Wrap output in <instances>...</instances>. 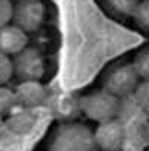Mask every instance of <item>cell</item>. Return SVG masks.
Here are the masks:
<instances>
[{
    "label": "cell",
    "instance_id": "cell-1",
    "mask_svg": "<svg viewBox=\"0 0 149 151\" xmlns=\"http://www.w3.org/2000/svg\"><path fill=\"white\" fill-rule=\"evenodd\" d=\"M47 151H100L95 134L84 123H62L53 134Z\"/></svg>",
    "mask_w": 149,
    "mask_h": 151
},
{
    "label": "cell",
    "instance_id": "cell-2",
    "mask_svg": "<svg viewBox=\"0 0 149 151\" xmlns=\"http://www.w3.org/2000/svg\"><path fill=\"white\" fill-rule=\"evenodd\" d=\"M79 102H81V113L91 121H95L97 125L116 119L121 106V100L111 95L109 91H105L104 88L79 97Z\"/></svg>",
    "mask_w": 149,
    "mask_h": 151
},
{
    "label": "cell",
    "instance_id": "cell-3",
    "mask_svg": "<svg viewBox=\"0 0 149 151\" xmlns=\"http://www.w3.org/2000/svg\"><path fill=\"white\" fill-rule=\"evenodd\" d=\"M139 84H140V77L137 74L133 63H128V62L112 65L104 76V90L117 97L119 100L132 97Z\"/></svg>",
    "mask_w": 149,
    "mask_h": 151
},
{
    "label": "cell",
    "instance_id": "cell-4",
    "mask_svg": "<svg viewBox=\"0 0 149 151\" xmlns=\"http://www.w3.org/2000/svg\"><path fill=\"white\" fill-rule=\"evenodd\" d=\"M12 62H14V76L19 79V83L40 81L42 76L46 74V62L37 47H27L18 56H14Z\"/></svg>",
    "mask_w": 149,
    "mask_h": 151
},
{
    "label": "cell",
    "instance_id": "cell-5",
    "mask_svg": "<svg viewBox=\"0 0 149 151\" xmlns=\"http://www.w3.org/2000/svg\"><path fill=\"white\" fill-rule=\"evenodd\" d=\"M44 16L46 7L40 0H18V4H14L12 23L23 32L32 34L40 28V25L44 23Z\"/></svg>",
    "mask_w": 149,
    "mask_h": 151
},
{
    "label": "cell",
    "instance_id": "cell-6",
    "mask_svg": "<svg viewBox=\"0 0 149 151\" xmlns=\"http://www.w3.org/2000/svg\"><path fill=\"white\" fill-rule=\"evenodd\" d=\"M46 106H47L49 113L62 123H72L79 114H82L79 97H75L72 93H65V91L49 93Z\"/></svg>",
    "mask_w": 149,
    "mask_h": 151
},
{
    "label": "cell",
    "instance_id": "cell-7",
    "mask_svg": "<svg viewBox=\"0 0 149 151\" xmlns=\"http://www.w3.org/2000/svg\"><path fill=\"white\" fill-rule=\"evenodd\" d=\"M93 134H95V142H97V146H98L100 151H121L123 150L125 127H123V123L117 118L97 125Z\"/></svg>",
    "mask_w": 149,
    "mask_h": 151
},
{
    "label": "cell",
    "instance_id": "cell-8",
    "mask_svg": "<svg viewBox=\"0 0 149 151\" xmlns=\"http://www.w3.org/2000/svg\"><path fill=\"white\" fill-rule=\"evenodd\" d=\"M28 47V34L14 23L0 28V53L14 58Z\"/></svg>",
    "mask_w": 149,
    "mask_h": 151
},
{
    "label": "cell",
    "instance_id": "cell-9",
    "mask_svg": "<svg viewBox=\"0 0 149 151\" xmlns=\"http://www.w3.org/2000/svg\"><path fill=\"white\" fill-rule=\"evenodd\" d=\"M18 104H23L27 107H37L47 102L49 91L44 88L40 81H25L19 83L14 90Z\"/></svg>",
    "mask_w": 149,
    "mask_h": 151
},
{
    "label": "cell",
    "instance_id": "cell-10",
    "mask_svg": "<svg viewBox=\"0 0 149 151\" xmlns=\"http://www.w3.org/2000/svg\"><path fill=\"white\" fill-rule=\"evenodd\" d=\"M117 119L123 123V127H133V125H148L149 116L142 111V107L137 104L135 97L132 95L121 100Z\"/></svg>",
    "mask_w": 149,
    "mask_h": 151
},
{
    "label": "cell",
    "instance_id": "cell-11",
    "mask_svg": "<svg viewBox=\"0 0 149 151\" xmlns=\"http://www.w3.org/2000/svg\"><path fill=\"white\" fill-rule=\"evenodd\" d=\"M149 142L146 135V125L125 127V141L121 151H148Z\"/></svg>",
    "mask_w": 149,
    "mask_h": 151
},
{
    "label": "cell",
    "instance_id": "cell-12",
    "mask_svg": "<svg viewBox=\"0 0 149 151\" xmlns=\"http://www.w3.org/2000/svg\"><path fill=\"white\" fill-rule=\"evenodd\" d=\"M140 0H105V5L111 9L112 12L119 16H130L133 18Z\"/></svg>",
    "mask_w": 149,
    "mask_h": 151
},
{
    "label": "cell",
    "instance_id": "cell-13",
    "mask_svg": "<svg viewBox=\"0 0 149 151\" xmlns=\"http://www.w3.org/2000/svg\"><path fill=\"white\" fill-rule=\"evenodd\" d=\"M140 81H149V47H144L132 62Z\"/></svg>",
    "mask_w": 149,
    "mask_h": 151
},
{
    "label": "cell",
    "instance_id": "cell-14",
    "mask_svg": "<svg viewBox=\"0 0 149 151\" xmlns=\"http://www.w3.org/2000/svg\"><path fill=\"white\" fill-rule=\"evenodd\" d=\"M14 77V62L11 56L0 53V86H7V83Z\"/></svg>",
    "mask_w": 149,
    "mask_h": 151
},
{
    "label": "cell",
    "instance_id": "cell-15",
    "mask_svg": "<svg viewBox=\"0 0 149 151\" xmlns=\"http://www.w3.org/2000/svg\"><path fill=\"white\" fill-rule=\"evenodd\" d=\"M133 21L149 34V0H140L135 14H133Z\"/></svg>",
    "mask_w": 149,
    "mask_h": 151
},
{
    "label": "cell",
    "instance_id": "cell-16",
    "mask_svg": "<svg viewBox=\"0 0 149 151\" xmlns=\"http://www.w3.org/2000/svg\"><path fill=\"white\" fill-rule=\"evenodd\" d=\"M14 104H18L14 90H9L7 86H0V114H7L14 107Z\"/></svg>",
    "mask_w": 149,
    "mask_h": 151
},
{
    "label": "cell",
    "instance_id": "cell-17",
    "mask_svg": "<svg viewBox=\"0 0 149 151\" xmlns=\"http://www.w3.org/2000/svg\"><path fill=\"white\" fill-rule=\"evenodd\" d=\"M133 97H135L137 104L142 107V111L149 116V81H140V84L137 86Z\"/></svg>",
    "mask_w": 149,
    "mask_h": 151
},
{
    "label": "cell",
    "instance_id": "cell-18",
    "mask_svg": "<svg viewBox=\"0 0 149 151\" xmlns=\"http://www.w3.org/2000/svg\"><path fill=\"white\" fill-rule=\"evenodd\" d=\"M14 18V2L12 0H0V28L12 23Z\"/></svg>",
    "mask_w": 149,
    "mask_h": 151
},
{
    "label": "cell",
    "instance_id": "cell-19",
    "mask_svg": "<svg viewBox=\"0 0 149 151\" xmlns=\"http://www.w3.org/2000/svg\"><path fill=\"white\" fill-rule=\"evenodd\" d=\"M146 135H148V142H149V121H148V125H146Z\"/></svg>",
    "mask_w": 149,
    "mask_h": 151
},
{
    "label": "cell",
    "instance_id": "cell-20",
    "mask_svg": "<svg viewBox=\"0 0 149 151\" xmlns=\"http://www.w3.org/2000/svg\"><path fill=\"white\" fill-rule=\"evenodd\" d=\"M148 151H149V150H148Z\"/></svg>",
    "mask_w": 149,
    "mask_h": 151
}]
</instances>
